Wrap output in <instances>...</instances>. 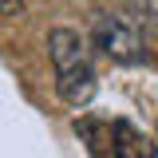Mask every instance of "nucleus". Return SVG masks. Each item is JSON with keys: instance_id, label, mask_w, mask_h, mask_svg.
Masks as SVG:
<instances>
[{"instance_id": "nucleus-1", "label": "nucleus", "mask_w": 158, "mask_h": 158, "mask_svg": "<svg viewBox=\"0 0 158 158\" xmlns=\"http://www.w3.org/2000/svg\"><path fill=\"white\" fill-rule=\"evenodd\" d=\"M48 52L59 79V95L67 103H87L95 95V67H91V48L75 28H52L48 32Z\"/></svg>"}, {"instance_id": "nucleus-4", "label": "nucleus", "mask_w": 158, "mask_h": 158, "mask_svg": "<svg viewBox=\"0 0 158 158\" xmlns=\"http://www.w3.org/2000/svg\"><path fill=\"white\" fill-rule=\"evenodd\" d=\"M24 8V0H0V16H16Z\"/></svg>"}, {"instance_id": "nucleus-2", "label": "nucleus", "mask_w": 158, "mask_h": 158, "mask_svg": "<svg viewBox=\"0 0 158 158\" xmlns=\"http://www.w3.org/2000/svg\"><path fill=\"white\" fill-rule=\"evenodd\" d=\"M79 135L87 138L91 158H150L146 138L131 123L111 118V123H79Z\"/></svg>"}, {"instance_id": "nucleus-3", "label": "nucleus", "mask_w": 158, "mask_h": 158, "mask_svg": "<svg viewBox=\"0 0 158 158\" xmlns=\"http://www.w3.org/2000/svg\"><path fill=\"white\" fill-rule=\"evenodd\" d=\"M95 44L118 63H142L146 59V44L138 36L131 20L115 16V12H99L95 16Z\"/></svg>"}]
</instances>
